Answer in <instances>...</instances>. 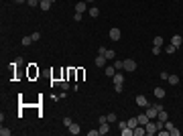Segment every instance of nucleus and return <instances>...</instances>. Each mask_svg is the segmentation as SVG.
<instances>
[{"label": "nucleus", "mask_w": 183, "mask_h": 136, "mask_svg": "<svg viewBox=\"0 0 183 136\" xmlns=\"http://www.w3.org/2000/svg\"><path fill=\"white\" fill-rule=\"evenodd\" d=\"M104 73H106L108 77H114V73H116V67H114V65H106V69H104Z\"/></svg>", "instance_id": "12"}, {"label": "nucleus", "mask_w": 183, "mask_h": 136, "mask_svg": "<svg viewBox=\"0 0 183 136\" xmlns=\"http://www.w3.org/2000/svg\"><path fill=\"white\" fill-rule=\"evenodd\" d=\"M14 2H18V4H23V2H29V0H14Z\"/></svg>", "instance_id": "41"}, {"label": "nucleus", "mask_w": 183, "mask_h": 136, "mask_svg": "<svg viewBox=\"0 0 183 136\" xmlns=\"http://www.w3.org/2000/svg\"><path fill=\"white\" fill-rule=\"evenodd\" d=\"M118 128H120V130H124V128H128V122H124V120H122V122H118Z\"/></svg>", "instance_id": "33"}, {"label": "nucleus", "mask_w": 183, "mask_h": 136, "mask_svg": "<svg viewBox=\"0 0 183 136\" xmlns=\"http://www.w3.org/2000/svg\"><path fill=\"white\" fill-rule=\"evenodd\" d=\"M86 4H88L86 0H82V2H77V4H75V12H82V14H84V12H86Z\"/></svg>", "instance_id": "10"}, {"label": "nucleus", "mask_w": 183, "mask_h": 136, "mask_svg": "<svg viewBox=\"0 0 183 136\" xmlns=\"http://www.w3.org/2000/svg\"><path fill=\"white\" fill-rule=\"evenodd\" d=\"M137 104L140 108H149L151 104H149V100H146V95H137Z\"/></svg>", "instance_id": "6"}, {"label": "nucleus", "mask_w": 183, "mask_h": 136, "mask_svg": "<svg viewBox=\"0 0 183 136\" xmlns=\"http://www.w3.org/2000/svg\"><path fill=\"white\" fill-rule=\"evenodd\" d=\"M10 134H12V130H8V128H4V126L0 128V136H10Z\"/></svg>", "instance_id": "26"}, {"label": "nucleus", "mask_w": 183, "mask_h": 136, "mask_svg": "<svg viewBox=\"0 0 183 136\" xmlns=\"http://www.w3.org/2000/svg\"><path fill=\"white\" fill-rule=\"evenodd\" d=\"M59 86H61V90H69V83H67V81H61Z\"/></svg>", "instance_id": "37"}, {"label": "nucleus", "mask_w": 183, "mask_h": 136, "mask_svg": "<svg viewBox=\"0 0 183 136\" xmlns=\"http://www.w3.org/2000/svg\"><path fill=\"white\" fill-rule=\"evenodd\" d=\"M63 124H65V126H67V128H69V126H71V124H73V120H71V118H63Z\"/></svg>", "instance_id": "32"}, {"label": "nucleus", "mask_w": 183, "mask_h": 136, "mask_svg": "<svg viewBox=\"0 0 183 136\" xmlns=\"http://www.w3.org/2000/svg\"><path fill=\"white\" fill-rule=\"evenodd\" d=\"M153 106H155V108H157V110H159V112H161V110H165V108H163V104H161V102H157V104H153Z\"/></svg>", "instance_id": "38"}, {"label": "nucleus", "mask_w": 183, "mask_h": 136, "mask_svg": "<svg viewBox=\"0 0 183 136\" xmlns=\"http://www.w3.org/2000/svg\"><path fill=\"white\" fill-rule=\"evenodd\" d=\"M114 91L116 93H122V83H114Z\"/></svg>", "instance_id": "30"}, {"label": "nucleus", "mask_w": 183, "mask_h": 136, "mask_svg": "<svg viewBox=\"0 0 183 136\" xmlns=\"http://www.w3.org/2000/svg\"><path fill=\"white\" fill-rule=\"evenodd\" d=\"M155 97H157V100H163V97H165V90H163V88H155Z\"/></svg>", "instance_id": "16"}, {"label": "nucleus", "mask_w": 183, "mask_h": 136, "mask_svg": "<svg viewBox=\"0 0 183 136\" xmlns=\"http://www.w3.org/2000/svg\"><path fill=\"white\" fill-rule=\"evenodd\" d=\"M88 136H100V130H90Z\"/></svg>", "instance_id": "40"}, {"label": "nucleus", "mask_w": 183, "mask_h": 136, "mask_svg": "<svg viewBox=\"0 0 183 136\" xmlns=\"http://www.w3.org/2000/svg\"><path fill=\"white\" fill-rule=\"evenodd\" d=\"M108 37H110L112 41H120L122 33H120V29H116V27H114V29H110V31H108Z\"/></svg>", "instance_id": "5"}, {"label": "nucleus", "mask_w": 183, "mask_h": 136, "mask_svg": "<svg viewBox=\"0 0 183 136\" xmlns=\"http://www.w3.org/2000/svg\"><path fill=\"white\" fill-rule=\"evenodd\" d=\"M106 118H108V122H110V124L118 122V116H116V114H106Z\"/></svg>", "instance_id": "24"}, {"label": "nucleus", "mask_w": 183, "mask_h": 136, "mask_svg": "<svg viewBox=\"0 0 183 136\" xmlns=\"http://www.w3.org/2000/svg\"><path fill=\"white\" fill-rule=\"evenodd\" d=\"M124 71L134 73V71H137V61H134V59H124Z\"/></svg>", "instance_id": "2"}, {"label": "nucleus", "mask_w": 183, "mask_h": 136, "mask_svg": "<svg viewBox=\"0 0 183 136\" xmlns=\"http://www.w3.org/2000/svg\"><path fill=\"white\" fill-rule=\"evenodd\" d=\"M122 136H134V130H132V128H124V130H122Z\"/></svg>", "instance_id": "27"}, {"label": "nucleus", "mask_w": 183, "mask_h": 136, "mask_svg": "<svg viewBox=\"0 0 183 136\" xmlns=\"http://www.w3.org/2000/svg\"><path fill=\"white\" fill-rule=\"evenodd\" d=\"M167 81H169L171 86H177V83H179V75H169V77H167Z\"/></svg>", "instance_id": "20"}, {"label": "nucleus", "mask_w": 183, "mask_h": 136, "mask_svg": "<svg viewBox=\"0 0 183 136\" xmlns=\"http://www.w3.org/2000/svg\"><path fill=\"white\" fill-rule=\"evenodd\" d=\"M27 4H29V6H37V4H41V2H39V0H29Z\"/></svg>", "instance_id": "39"}, {"label": "nucleus", "mask_w": 183, "mask_h": 136, "mask_svg": "<svg viewBox=\"0 0 183 136\" xmlns=\"http://www.w3.org/2000/svg\"><path fill=\"white\" fill-rule=\"evenodd\" d=\"M144 130H146V136H153V134H157V124H155L153 120H149V122L144 124Z\"/></svg>", "instance_id": "4"}, {"label": "nucleus", "mask_w": 183, "mask_h": 136, "mask_svg": "<svg viewBox=\"0 0 183 136\" xmlns=\"http://www.w3.org/2000/svg\"><path fill=\"white\" fill-rule=\"evenodd\" d=\"M112 65L116 67V71H124V61H120V59H116V61H114Z\"/></svg>", "instance_id": "17"}, {"label": "nucleus", "mask_w": 183, "mask_h": 136, "mask_svg": "<svg viewBox=\"0 0 183 136\" xmlns=\"http://www.w3.org/2000/svg\"><path fill=\"white\" fill-rule=\"evenodd\" d=\"M175 51H177V47H175V45H171V43L167 45V53H169V55H173Z\"/></svg>", "instance_id": "28"}, {"label": "nucleus", "mask_w": 183, "mask_h": 136, "mask_svg": "<svg viewBox=\"0 0 183 136\" xmlns=\"http://www.w3.org/2000/svg\"><path fill=\"white\" fill-rule=\"evenodd\" d=\"M126 122H128V128H132V130L138 126V118H130V120H126Z\"/></svg>", "instance_id": "22"}, {"label": "nucleus", "mask_w": 183, "mask_h": 136, "mask_svg": "<svg viewBox=\"0 0 183 136\" xmlns=\"http://www.w3.org/2000/svg\"><path fill=\"white\" fill-rule=\"evenodd\" d=\"M144 114L149 116V120H157V116H159V110H157V108H155V106L151 104V106H149V108L144 110Z\"/></svg>", "instance_id": "3"}, {"label": "nucleus", "mask_w": 183, "mask_h": 136, "mask_svg": "<svg viewBox=\"0 0 183 136\" xmlns=\"http://www.w3.org/2000/svg\"><path fill=\"white\" fill-rule=\"evenodd\" d=\"M112 81H114V83H124V73H122V71H116L114 77H112Z\"/></svg>", "instance_id": "7"}, {"label": "nucleus", "mask_w": 183, "mask_h": 136, "mask_svg": "<svg viewBox=\"0 0 183 136\" xmlns=\"http://www.w3.org/2000/svg\"><path fill=\"white\" fill-rule=\"evenodd\" d=\"M175 2H177V0H175Z\"/></svg>", "instance_id": "43"}, {"label": "nucleus", "mask_w": 183, "mask_h": 136, "mask_svg": "<svg viewBox=\"0 0 183 136\" xmlns=\"http://www.w3.org/2000/svg\"><path fill=\"white\" fill-rule=\"evenodd\" d=\"M86 2H94V0H86Z\"/></svg>", "instance_id": "42"}, {"label": "nucleus", "mask_w": 183, "mask_h": 136, "mask_svg": "<svg viewBox=\"0 0 183 136\" xmlns=\"http://www.w3.org/2000/svg\"><path fill=\"white\" fill-rule=\"evenodd\" d=\"M146 134V130H144V126L142 124H138L137 128H134V136H144Z\"/></svg>", "instance_id": "14"}, {"label": "nucleus", "mask_w": 183, "mask_h": 136, "mask_svg": "<svg viewBox=\"0 0 183 136\" xmlns=\"http://www.w3.org/2000/svg\"><path fill=\"white\" fill-rule=\"evenodd\" d=\"M106 61H108V59H106V57H102V55H98V57H96V61H94V63H96V65H98V67H106Z\"/></svg>", "instance_id": "11"}, {"label": "nucleus", "mask_w": 183, "mask_h": 136, "mask_svg": "<svg viewBox=\"0 0 183 136\" xmlns=\"http://www.w3.org/2000/svg\"><path fill=\"white\" fill-rule=\"evenodd\" d=\"M69 132H71V134H80V132H82V128H80V124H75V122H73V124L69 126Z\"/></svg>", "instance_id": "19"}, {"label": "nucleus", "mask_w": 183, "mask_h": 136, "mask_svg": "<svg viewBox=\"0 0 183 136\" xmlns=\"http://www.w3.org/2000/svg\"><path fill=\"white\" fill-rule=\"evenodd\" d=\"M51 4H53L51 0H43V2H41L39 6H41V10H49V8H51Z\"/></svg>", "instance_id": "23"}, {"label": "nucleus", "mask_w": 183, "mask_h": 136, "mask_svg": "<svg viewBox=\"0 0 183 136\" xmlns=\"http://www.w3.org/2000/svg\"><path fill=\"white\" fill-rule=\"evenodd\" d=\"M157 120H161V122H167V120H169V116H167V110H161V112H159V116H157Z\"/></svg>", "instance_id": "18"}, {"label": "nucleus", "mask_w": 183, "mask_h": 136, "mask_svg": "<svg viewBox=\"0 0 183 136\" xmlns=\"http://www.w3.org/2000/svg\"><path fill=\"white\" fill-rule=\"evenodd\" d=\"M31 37H33V41H39V39H41V33H33Z\"/></svg>", "instance_id": "36"}, {"label": "nucleus", "mask_w": 183, "mask_h": 136, "mask_svg": "<svg viewBox=\"0 0 183 136\" xmlns=\"http://www.w3.org/2000/svg\"><path fill=\"white\" fill-rule=\"evenodd\" d=\"M108 132H110V122H102L100 124V136L108 134Z\"/></svg>", "instance_id": "8"}, {"label": "nucleus", "mask_w": 183, "mask_h": 136, "mask_svg": "<svg viewBox=\"0 0 183 136\" xmlns=\"http://www.w3.org/2000/svg\"><path fill=\"white\" fill-rule=\"evenodd\" d=\"M137 118H138V124H142V126L149 122V116H146V114H138Z\"/></svg>", "instance_id": "21"}, {"label": "nucleus", "mask_w": 183, "mask_h": 136, "mask_svg": "<svg viewBox=\"0 0 183 136\" xmlns=\"http://www.w3.org/2000/svg\"><path fill=\"white\" fill-rule=\"evenodd\" d=\"M165 128H167V130H169V132H171V130H173V128H175V124H173V122H169V120H167V122H165Z\"/></svg>", "instance_id": "29"}, {"label": "nucleus", "mask_w": 183, "mask_h": 136, "mask_svg": "<svg viewBox=\"0 0 183 136\" xmlns=\"http://www.w3.org/2000/svg\"><path fill=\"white\" fill-rule=\"evenodd\" d=\"M161 51H163V47H153V55H161Z\"/></svg>", "instance_id": "31"}, {"label": "nucleus", "mask_w": 183, "mask_h": 136, "mask_svg": "<svg viewBox=\"0 0 183 136\" xmlns=\"http://www.w3.org/2000/svg\"><path fill=\"white\" fill-rule=\"evenodd\" d=\"M171 45H175L177 49H179V47L183 45V37H179V35H175V37L171 39Z\"/></svg>", "instance_id": "13"}, {"label": "nucleus", "mask_w": 183, "mask_h": 136, "mask_svg": "<svg viewBox=\"0 0 183 136\" xmlns=\"http://www.w3.org/2000/svg\"><path fill=\"white\" fill-rule=\"evenodd\" d=\"M181 134V130H179V128H173V130H171V136H179Z\"/></svg>", "instance_id": "35"}, {"label": "nucleus", "mask_w": 183, "mask_h": 136, "mask_svg": "<svg viewBox=\"0 0 183 136\" xmlns=\"http://www.w3.org/2000/svg\"><path fill=\"white\" fill-rule=\"evenodd\" d=\"M165 45V39L161 37V35H157L155 39H153V47H163Z\"/></svg>", "instance_id": "9"}, {"label": "nucleus", "mask_w": 183, "mask_h": 136, "mask_svg": "<svg viewBox=\"0 0 183 136\" xmlns=\"http://www.w3.org/2000/svg\"><path fill=\"white\" fill-rule=\"evenodd\" d=\"M20 43H23V47H29L31 43H33V37H23V41H20Z\"/></svg>", "instance_id": "25"}, {"label": "nucleus", "mask_w": 183, "mask_h": 136, "mask_svg": "<svg viewBox=\"0 0 183 136\" xmlns=\"http://www.w3.org/2000/svg\"><path fill=\"white\" fill-rule=\"evenodd\" d=\"M82 18H84L82 12H75V14H73V20H82Z\"/></svg>", "instance_id": "34"}, {"label": "nucleus", "mask_w": 183, "mask_h": 136, "mask_svg": "<svg viewBox=\"0 0 183 136\" xmlns=\"http://www.w3.org/2000/svg\"><path fill=\"white\" fill-rule=\"evenodd\" d=\"M98 55L106 57L108 61H114V59H116V53H114L112 49H106V47H100V49H98Z\"/></svg>", "instance_id": "1"}, {"label": "nucleus", "mask_w": 183, "mask_h": 136, "mask_svg": "<svg viewBox=\"0 0 183 136\" xmlns=\"http://www.w3.org/2000/svg\"><path fill=\"white\" fill-rule=\"evenodd\" d=\"M88 14H90L92 18H98V16H100V8H96V6H92L90 10H88Z\"/></svg>", "instance_id": "15"}]
</instances>
